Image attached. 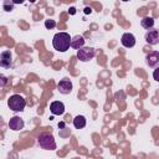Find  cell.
<instances>
[{"instance_id": "cell-11", "label": "cell", "mask_w": 159, "mask_h": 159, "mask_svg": "<svg viewBox=\"0 0 159 159\" xmlns=\"http://www.w3.org/2000/svg\"><path fill=\"white\" fill-rule=\"evenodd\" d=\"M9 127H10V129H12V130H21V129L24 128V120H22V118H21V117H17V116L10 118V120H9Z\"/></svg>"}, {"instance_id": "cell-5", "label": "cell", "mask_w": 159, "mask_h": 159, "mask_svg": "<svg viewBox=\"0 0 159 159\" xmlns=\"http://www.w3.org/2000/svg\"><path fill=\"white\" fill-rule=\"evenodd\" d=\"M144 40L149 43V45H157L159 43V30L157 29H148L145 35H144Z\"/></svg>"}, {"instance_id": "cell-9", "label": "cell", "mask_w": 159, "mask_h": 159, "mask_svg": "<svg viewBox=\"0 0 159 159\" xmlns=\"http://www.w3.org/2000/svg\"><path fill=\"white\" fill-rule=\"evenodd\" d=\"M120 42H122V45H123L124 47L130 48V47H133V46L135 45V37H134L133 34H130V32H125V34L122 35Z\"/></svg>"}, {"instance_id": "cell-3", "label": "cell", "mask_w": 159, "mask_h": 159, "mask_svg": "<svg viewBox=\"0 0 159 159\" xmlns=\"http://www.w3.org/2000/svg\"><path fill=\"white\" fill-rule=\"evenodd\" d=\"M37 143L45 150H55L56 149V142L50 133H41L37 138Z\"/></svg>"}, {"instance_id": "cell-8", "label": "cell", "mask_w": 159, "mask_h": 159, "mask_svg": "<svg viewBox=\"0 0 159 159\" xmlns=\"http://www.w3.org/2000/svg\"><path fill=\"white\" fill-rule=\"evenodd\" d=\"M12 65V57H11V52L10 51H2L0 55V66L9 68Z\"/></svg>"}, {"instance_id": "cell-6", "label": "cell", "mask_w": 159, "mask_h": 159, "mask_svg": "<svg viewBox=\"0 0 159 159\" xmlns=\"http://www.w3.org/2000/svg\"><path fill=\"white\" fill-rule=\"evenodd\" d=\"M57 89L62 94H68L72 91V82L68 78H63L57 83Z\"/></svg>"}, {"instance_id": "cell-2", "label": "cell", "mask_w": 159, "mask_h": 159, "mask_svg": "<svg viewBox=\"0 0 159 159\" xmlns=\"http://www.w3.org/2000/svg\"><path fill=\"white\" fill-rule=\"evenodd\" d=\"M7 106L14 112H21V111H24V108L26 106V101L20 94H12L7 99Z\"/></svg>"}, {"instance_id": "cell-18", "label": "cell", "mask_w": 159, "mask_h": 159, "mask_svg": "<svg viewBox=\"0 0 159 159\" xmlns=\"http://www.w3.org/2000/svg\"><path fill=\"white\" fill-rule=\"evenodd\" d=\"M6 82H7L6 77H5L4 75H1V86H5V84H6Z\"/></svg>"}, {"instance_id": "cell-17", "label": "cell", "mask_w": 159, "mask_h": 159, "mask_svg": "<svg viewBox=\"0 0 159 159\" xmlns=\"http://www.w3.org/2000/svg\"><path fill=\"white\" fill-rule=\"evenodd\" d=\"M12 9H14V4H10V5H9V4H6V1H5V4H4V10H5V11H11Z\"/></svg>"}, {"instance_id": "cell-15", "label": "cell", "mask_w": 159, "mask_h": 159, "mask_svg": "<svg viewBox=\"0 0 159 159\" xmlns=\"http://www.w3.org/2000/svg\"><path fill=\"white\" fill-rule=\"evenodd\" d=\"M55 26H56V21H55V20L48 19V20L45 21V27H46L47 30H52Z\"/></svg>"}, {"instance_id": "cell-24", "label": "cell", "mask_w": 159, "mask_h": 159, "mask_svg": "<svg viewBox=\"0 0 159 159\" xmlns=\"http://www.w3.org/2000/svg\"><path fill=\"white\" fill-rule=\"evenodd\" d=\"M4 1H6V0H4Z\"/></svg>"}, {"instance_id": "cell-12", "label": "cell", "mask_w": 159, "mask_h": 159, "mask_svg": "<svg viewBox=\"0 0 159 159\" xmlns=\"http://www.w3.org/2000/svg\"><path fill=\"white\" fill-rule=\"evenodd\" d=\"M83 46H84V39H83V36L76 35V36L72 37V40H71V47H73L76 50H80Z\"/></svg>"}, {"instance_id": "cell-10", "label": "cell", "mask_w": 159, "mask_h": 159, "mask_svg": "<svg viewBox=\"0 0 159 159\" xmlns=\"http://www.w3.org/2000/svg\"><path fill=\"white\" fill-rule=\"evenodd\" d=\"M50 111L53 116H61L65 113V104L60 101H53L50 104Z\"/></svg>"}, {"instance_id": "cell-23", "label": "cell", "mask_w": 159, "mask_h": 159, "mask_svg": "<svg viewBox=\"0 0 159 159\" xmlns=\"http://www.w3.org/2000/svg\"><path fill=\"white\" fill-rule=\"evenodd\" d=\"M122 1H129V0H122Z\"/></svg>"}, {"instance_id": "cell-14", "label": "cell", "mask_w": 159, "mask_h": 159, "mask_svg": "<svg viewBox=\"0 0 159 159\" xmlns=\"http://www.w3.org/2000/svg\"><path fill=\"white\" fill-rule=\"evenodd\" d=\"M140 25H142V27H143V29H145V30L152 29V27L154 26V19H153V17L147 16V17H144V19L140 21Z\"/></svg>"}, {"instance_id": "cell-19", "label": "cell", "mask_w": 159, "mask_h": 159, "mask_svg": "<svg viewBox=\"0 0 159 159\" xmlns=\"http://www.w3.org/2000/svg\"><path fill=\"white\" fill-rule=\"evenodd\" d=\"M24 1H25V0H12V4H19V5H20V4H22Z\"/></svg>"}, {"instance_id": "cell-20", "label": "cell", "mask_w": 159, "mask_h": 159, "mask_svg": "<svg viewBox=\"0 0 159 159\" xmlns=\"http://www.w3.org/2000/svg\"><path fill=\"white\" fill-rule=\"evenodd\" d=\"M91 11H92V9H91V7H86V9H84V12H86V14H88V12L91 14Z\"/></svg>"}, {"instance_id": "cell-7", "label": "cell", "mask_w": 159, "mask_h": 159, "mask_svg": "<svg viewBox=\"0 0 159 159\" xmlns=\"http://www.w3.org/2000/svg\"><path fill=\"white\" fill-rule=\"evenodd\" d=\"M145 62L149 67L155 68L159 66V52L158 51H152L145 56Z\"/></svg>"}, {"instance_id": "cell-1", "label": "cell", "mask_w": 159, "mask_h": 159, "mask_svg": "<svg viewBox=\"0 0 159 159\" xmlns=\"http://www.w3.org/2000/svg\"><path fill=\"white\" fill-rule=\"evenodd\" d=\"M71 40H72V37L70 36V34H67V32H57L52 39V46H53L55 50H57L60 52H65V51H67L70 48Z\"/></svg>"}, {"instance_id": "cell-21", "label": "cell", "mask_w": 159, "mask_h": 159, "mask_svg": "<svg viewBox=\"0 0 159 159\" xmlns=\"http://www.w3.org/2000/svg\"><path fill=\"white\" fill-rule=\"evenodd\" d=\"M70 10H71V14H75V7H71Z\"/></svg>"}, {"instance_id": "cell-22", "label": "cell", "mask_w": 159, "mask_h": 159, "mask_svg": "<svg viewBox=\"0 0 159 159\" xmlns=\"http://www.w3.org/2000/svg\"><path fill=\"white\" fill-rule=\"evenodd\" d=\"M29 1H30V2H35L36 0H29Z\"/></svg>"}, {"instance_id": "cell-16", "label": "cell", "mask_w": 159, "mask_h": 159, "mask_svg": "<svg viewBox=\"0 0 159 159\" xmlns=\"http://www.w3.org/2000/svg\"><path fill=\"white\" fill-rule=\"evenodd\" d=\"M153 78H154L157 82H159V66L155 67V70H154V72H153Z\"/></svg>"}, {"instance_id": "cell-13", "label": "cell", "mask_w": 159, "mask_h": 159, "mask_svg": "<svg viewBox=\"0 0 159 159\" xmlns=\"http://www.w3.org/2000/svg\"><path fill=\"white\" fill-rule=\"evenodd\" d=\"M73 125H75L76 129L83 128V127L86 125V118H84V116H77V117H75V119H73Z\"/></svg>"}, {"instance_id": "cell-4", "label": "cell", "mask_w": 159, "mask_h": 159, "mask_svg": "<svg viewBox=\"0 0 159 159\" xmlns=\"http://www.w3.org/2000/svg\"><path fill=\"white\" fill-rule=\"evenodd\" d=\"M94 53H96V51H94L93 47H89V46L84 47L83 46L77 51V58L82 62H87V61H89L94 57Z\"/></svg>"}]
</instances>
